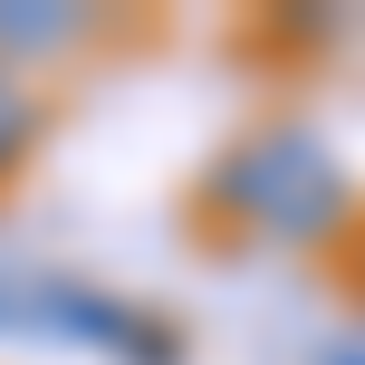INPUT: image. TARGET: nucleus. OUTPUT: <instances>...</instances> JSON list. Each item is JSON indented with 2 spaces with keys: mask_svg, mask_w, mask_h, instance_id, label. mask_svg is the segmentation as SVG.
<instances>
[{
  "mask_svg": "<svg viewBox=\"0 0 365 365\" xmlns=\"http://www.w3.org/2000/svg\"><path fill=\"white\" fill-rule=\"evenodd\" d=\"M192 212L221 221V231H240V240H259V250H327L336 231H356L365 192H356V173L336 164V145L317 125L269 115V125L231 135L212 154Z\"/></svg>",
  "mask_w": 365,
  "mask_h": 365,
  "instance_id": "f257e3e1",
  "label": "nucleus"
},
{
  "mask_svg": "<svg viewBox=\"0 0 365 365\" xmlns=\"http://www.w3.org/2000/svg\"><path fill=\"white\" fill-rule=\"evenodd\" d=\"M0 336H48V346H87L115 365H182V336L164 317L58 269H0Z\"/></svg>",
  "mask_w": 365,
  "mask_h": 365,
  "instance_id": "f03ea898",
  "label": "nucleus"
},
{
  "mask_svg": "<svg viewBox=\"0 0 365 365\" xmlns=\"http://www.w3.org/2000/svg\"><path fill=\"white\" fill-rule=\"evenodd\" d=\"M87 38V10H68V0H0V68H19V58H58Z\"/></svg>",
  "mask_w": 365,
  "mask_h": 365,
  "instance_id": "7ed1b4c3",
  "label": "nucleus"
},
{
  "mask_svg": "<svg viewBox=\"0 0 365 365\" xmlns=\"http://www.w3.org/2000/svg\"><path fill=\"white\" fill-rule=\"evenodd\" d=\"M38 135H48V96H38L19 68H0V192H10L19 164L38 154Z\"/></svg>",
  "mask_w": 365,
  "mask_h": 365,
  "instance_id": "20e7f679",
  "label": "nucleus"
},
{
  "mask_svg": "<svg viewBox=\"0 0 365 365\" xmlns=\"http://www.w3.org/2000/svg\"><path fill=\"white\" fill-rule=\"evenodd\" d=\"M317 365H365V346H327V356H317Z\"/></svg>",
  "mask_w": 365,
  "mask_h": 365,
  "instance_id": "39448f33",
  "label": "nucleus"
}]
</instances>
